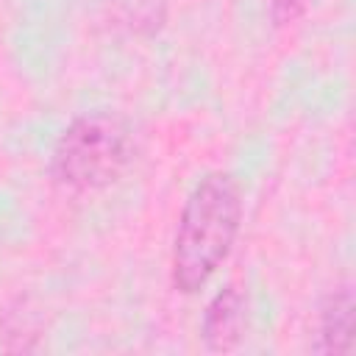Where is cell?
<instances>
[{"mask_svg":"<svg viewBox=\"0 0 356 356\" xmlns=\"http://www.w3.org/2000/svg\"><path fill=\"white\" fill-rule=\"evenodd\" d=\"M245 200L239 181L214 170L186 195L170 250V284L181 295H197L231 256L242 228Z\"/></svg>","mask_w":356,"mask_h":356,"instance_id":"1","label":"cell"},{"mask_svg":"<svg viewBox=\"0 0 356 356\" xmlns=\"http://www.w3.org/2000/svg\"><path fill=\"white\" fill-rule=\"evenodd\" d=\"M312 6L314 0H270V19L275 28H292L312 11Z\"/></svg>","mask_w":356,"mask_h":356,"instance_id":"7","label":"cell"},{"mask_svg":"<svg viewBox=\"0 0 356 356\" xmlns=\"http://www.w3.org/2000/svg\"><path fill=\"white\" fill-rule=\"evenodd\" d=\"M353 348V286L348 281L328 289L317 309V353L345 356Z\"/></svg>","mask_w":356,"mask_h":356,"instance_id":"4","label":"cell"},{"mask_svg":"<svg viewBox=\"0 0 356 356\" xmlns=\"http://www.w3.org/2000/svg\"><path fill=\"white\" fill-rule=\"evenodd\" d=\"M134 128L117 111L75 117L53 145L50 178L70 195L100 192L122 178L134 161Z\"/></svg>","mask_w":356,"mask_h":356,"instance_id":"2","label":"cell"},{"mask_svg":"<svg viewBox=\"0 0 356 356\" xmlns=\"http://www.w3.org/2000/svg\"><path fill=\"white\" fill-rule=\"evenodd\" d=\"M111 17L117 25H125L134 33L153 36L167 22V3L164 0H108Z\"/></svg>","mask_w":356,"mask_h":356,"instance_id":"6","label":"cell"},{"mask_svg":"<svg viewBox=\"0 0 356 356\" xmlns=\"http://www.w3.org/2000/svg\"><path fill=\"white\" fill-rule=\"evenodd\" d=\"M248 328V298L239 284H225L214 292V298L206 303L200 337L206 350L211 353H231L242 345Z\"/></svg>","mask_w":356,"mask_h":356,"instance_id":"3","label":"cell"},{"mask_svg":"<svg viewBox=\"0 0 356 356\" xmlns=\"http://www.w3.org/2000/svg\"><path fill=\"white\" fill-rule=\"evenodd\" d=\"M44 334V317L42 309L33 306L28 298H17L3 320H0V345L8 353H31L39 348V339Z\"/></svg>","mask_w":356,"mask_h":356,"instance_id":"5","label":"cell"}]
</instances>
